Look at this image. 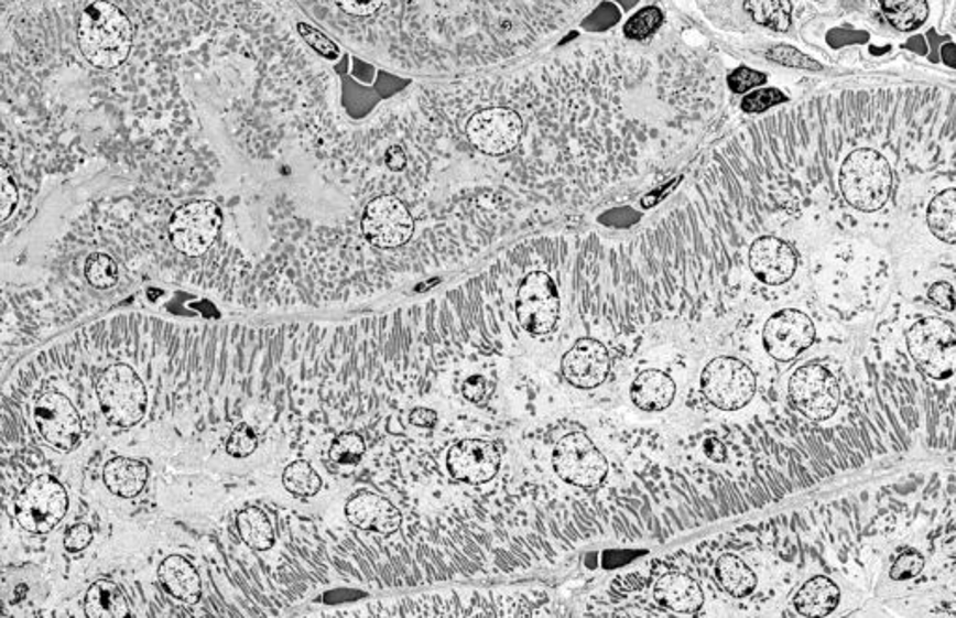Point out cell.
Wrapping results in <instances>:
<instances>
[{
	"mask_svg": "<svg viewBox=\"0 0 956 618\" xmlns=\"http://www.w3.org/2000/svg\"><path fill=\"white\" fill-rule=\"evenodd\" d=\"M74 34L83 61L112 72L131 55L135 23L117 0H86L75 18Z\"/></svg>",
	"mask_w": 956,
	"mask_h": 618,
	"instance_id": "cell-1",
	"label": "cell"
},
{
	"mask_svg": "<svg viewBox=\"0 0 956 618\" xmlns=\"http://www.w3.org/2000/svg\"><path fill=\"white\" fill-rule=\"evenodd\" d=\"M839 184L846 203L863 214H874L888 204L893 172L882 153L859 148L840 166Z\"/></svg>",
	"mask_w": 956,
	"mask_h": 618,
	"instance_id": "cell-2",
	"label": "cell"
},
{
	"mask_svg": "<svg viewBox=\"0 0 956 618\" xmlns=\"http://www.w3.org/2000/svg\"><path fill=\"white\" fill-rule=\"evenodd\" d=\"M96 394L105 419L120 429H133L146 413V387L129 365L105 368L96 380Z\"/></svg>",
	"mask_w": 956,
	"mask_h": 618,
	"instance_id": "cell-3",
	"label": "cell"
},
{
	"mask_svg": "<svg viewBox=\"0 0 956 618\" xmlns=\"http://www.w3.org/2000/svg\"><path fill=\"white\" fill-rule=\"evenodd\" d=\"M910 356L931 380L945 381L956 373V329L947 319L923 318L906 330Z\"/></svg>",
	"mask_w": 956,
	"mask_h": 618,
	"instance_id": "cell-4",
	"label": "cell"
},
{
	"mask_svg": "<svg viewBox=\"0 0 956 618\" xmlns=\"http://www.w3.org/2000/svg\"><path fill=\"white\" fill-rule=\"evenodd\" d=\"M700 391L717 410H742L754 399L757 376L736 357H716L700 373Z\"/></svg>",
	"mask_w": 956,
	"mask_h": 618,
	"instance_id": "cell-5",
	"label": "cell"
},
{
	"mask_svg": "<svg viewBox=\"0 0 956 618\" xmlns=\"http://www.w3.org/2000/svg\"><path fill=\"white\" fill-rule=\"evenodd\" d=\"M552 464L561 480L583 490L600 488L609 471L606 456L583 432H572L558 440L553 448Z\"/></svg>",
	"mask_w": 956,
	"mask_h": 618,
	"instance_id": "cell-6",
	"label": "cell"
},
{
	"mask_svg": "<svg viewBox=\"0 0 956 618\" xmlns=\"http://www.w3.org/2000/svg\"><path fill=\"white\" fill-rule=\"evenodd\" d=\"M789 400L794 410L813 423H824L839 410V383L822 362H807L792 373Z\"/></svg>",
	"mask_w": 956,
	"mask_h": 618,
	"instance_id": "cell-7",
	"label": "cell"
},
{
	"mask_svg": "<svg viewBox=\"0 0 956 618\" xmlns=\"http://www.w3.org/2000/svg\"><path fill=\"white\" fill-rule=\"evenodd\" d=\"M68 505L66 488L56 478L40 475L19 494L15 518L29 533H51L64 520Z\"/></svg>",
	"mask_w": 956,
	"mask_h": 618,
	"instance_id": "cell-8",
	"label": "cell"
},
{
	"mask_svg": "<svg viewBox=\"0 0 956 618\" xmlns=\"http://www.w3.org/2000/svg\"><path fill=\"white\" fill-rule=\"evenodd\" d=\"M561 316L557 284L546 271H533L521 281L515 295V318L529 335L542 337L555 329Z\"/></svg>",
	"mask_w": 956,
	"mask_h": 618,
	"instance_id": "cell-9",
	"label": "cell"
},
{
	"mask_svg": "<svg viewBox=\"0 0 956 618\" xmlns=\"http://www.w3.org/2000/svg\"><path fill=\"white\" fill-rule=\"evenodd\" d=\"M222 214L211 200L185 204L172 215L169 225L171 243L185 257H200L214 246L221 232Z\"/></svg>",
	"mask_w": 956,
	"mask_h": 618,
	"instance_id": "cell-10",
	"label": "cell"
},
{
	"mask_svg": "<svg viewBox=\"0 0 956 618\" xmlns=\"http://www.w3.org/2000/svg\"><path fill=\"white\" fill-rule=\"evenodd\" d=\"M361 230L368 243L380 249H396L410 241L415 232V220L400 198L383 195L368 203Z\"/></svg>",
	"mask_w": 956,
	"mask_h": 618,
	"instance_id": "cell-11",
	"label": "cell"
},
{
	"mask_svg": "<svg viewBox=\"0 0 956 618\" xmlns=\"http://www.w3.org/2000/svg\"><path fill=\"white\" fill-rule=\"evenodd\" d=\"M34 423L47 445L72 453L79 445L83 421L72 400L62 392H45L34 405Z\"/></svg>",
	"mask_w": 956,
	"mask_h": 618,
	"instance_id": "cell-12",
	"label": "cell"
},
{
	"mask_svg": "<svg viewBox=\"0 0 956 618\" xmlns=\"http://www.w3.org/2000/svg\"><path fill=\"white\" fill-rule=\"evenodd\" d=\"M813 319L802 311L785 308L768 318L762 329V344L768 356L779 362H791L815 344Z\"/></svg>",
	"mask_w": 956,
	"mask_h": 618,
	"instance_id": "cell-13",
	"label": "cell"
},
{
	"mask_svg": "<svg viewBox=\"0 0 956 618\" xmlns=\"http://www.w3.org/2000/svg\"><path fill=\"white\" fill-rule=\"evenodd\" d=\"M467 137L472 147L486 155H503L514 150L523 133V122L515 110L491 107L478 110L467 122Z\"/></svg>",
	"mask_w": 956,
	"mask_h": 618,
	"instance_id": "cell-14",
	"label": "cell"
},
{
	"mask_svg": "<svg viewBox=\"0 0 956 618\" xmlns=\"http://www.w3.org/2000/svg\"><path fill=\"white\" fill-rule=\"evenodd\" d=\"M503 464L501 451L485 440H461L447 454V469L458 483H490Z\"/></svg>",
	"mask_w": 956,
	"mask_h": 618,
	"instance_id": "cell-15",
	"label": "cell"
},
{
	"mask_svg": "<svg viewBox=\"0 0 956 618\" xmlns=\"http://www.w3.org/2000/svg\"><path fill=\"white\" fill-rule=\"evenodd\" d=\"M611 370V357L606 346L595 338H579L561 359L564 380L576 389H596L606 383Z\"/></svg>",
	"mask_w": 956,
	"mask_h": 618,
	"instance_id": "cell-16",
	"label": "cell"
},
{
	"mask_svg": "<svg viewBox=\"0 0 956 618\" xmlns=\"http://www.w3.org/2000/svg\"><path fill=\"white\" fill-rule=\"evenodd\" d=\"M749 268L762 284L781 286L796 273V251L783 239L762 236L749 249Z\"/></svg>",
	"mask_w": 956,
	"mask_h": 618,
	"instance_id": "cell-17",
	"label": "cell"
},
{
	"mask_svg": "<svg viewBox=\"0 0 956 618\" xmlns=\"http://www.w3.org/2000/svg\"><path fill=\"white\" fill-rule=\"evenodd\" d=\"M346 518L351 525L368 533L394 534L402 525V514L385 497L361 491L346 502Z\"/></svg>",
	"mask_w": 956,
	"mask_h": 618,
	"instance_id": "cell-18",
	"label": "cell"
},
{
	"mask_svg": "<svg viewBox=\"0 0 956 618\" xmlns=\"http://www.w3.org/2000/svg\"><path fill=\"white\" fill-rule=\"evenodd\" d=\"M654 600L671 612L695 615L705 604V593L699 583L681 572H671L654 585Z\"/></svg>",
	"mask_w": 956,
	"mask_h": 618,
	"instance_id": "cell-19",
	"label": "cell"
},
{
	"mask_svg": "<svg viewBox=\"0 0 956 618\" xmlns=\"http://www.w3.org/2000/svg\"><path fill=\"white\" fill-rule=\"evenodd\" d=\"M676 397V383L662 370H643L630 387V399L639 410L658 413L667 410Z\"/></svg>",
	"mask_w": 956,
	"mask_h": 618,
	"instance_id": "cell-20",
	"label": "cell"
},
{
	"mask_svg": "<svg viewBox=\"0 0 956 618\" xmlns=\"http://www.w3.org/2000/svg\"><path fill=\"white\" fill-rule=\"evenodd\" d=\"M792 606L802 617H828L840 606V587L829 577H811L792 596Z\"/></svg>",
	"mask_w": 956,
	"mask_h": 618,
	"instance_id": "cell-21",
	"label": "cell"
},
{
	"mask_svg": "<svg viewBox=\"0 0 956 618\" xmlns=\"http://www.w3.org/2000/svg\"><path fill=\"white\" fill-rule=\"evenodd\" d=\"M157 577L166 593L184 604H197L203 596V582L197 570L182 555L166 557L160 564Z\"/></svg>",
	"mask_w": 956,
	"mask_h": 618,
	"instance_id": "cell-22",
	"label": "cell"
},
{
	"mask_svg": "<svg viewBox=\"0 0 956 618\" xmlns=\"http://www.w3.org/2000/svg\"><path fill=\"white\" fill-rule=\"evenodd\" d=\"M148 477L150 471L141 459L120 456V458L109 459L104 467V483L107 490L122 499H133L142 494L146 488Z\"/></svg>",
	"mask_w": 956,
	"mask_h": 618,
	"instance_id": "cell-23",
	"label": "cell"
},
{
	"mask_svg": "<svg viewBox=\"0 0 956 618\" xmlns=\"http://www.w3.org/2000/svg\"><path fill=\"white\" fill-rule=\"evenodd\" d=\"M714 572H716L719 587L724 588L725 593L730 594L732 598H748L749 594L754 593L757 583H759L753 570L749 568L742 559L730 555V553L717 559Z\"/></svg>",
	"mask_w": 956,
	"mask_h": 618,
	"instance_id": "cell-24",
	"label": "cell"
},
{
	"mask_svg": "<svg viewBox=\"0 0 956 618\" xmlns=\"http://www.w3.org/2000/svg\"><path fill=\"white\" fill-rule=\"evenodd\" d=\"M85 612L90 618L129 617L128 600L118 585L101 579L86 590Z\"/></svg>",
	"mask_w": 956,
	"mask_h": 618,
	"instance_id": "cell-25",
	"label": "cell"
},
{
	"mask_svg": "<svg viewBox=\"0 0 956 618\" xmlns=\"http://www.w3.org/2000/svg\"><path fill=\"white\" fill-rule=\"evenodd\" d=\"M926 225L939 241L956 243V189H945L932 198L926 209Z\"/></svg>",
	"mask_w": 956,
	"mask_h": 618,
	"instance_id": "cell-26",
	"label": "cell"
},
{
	"mask_svg": "<svg viewBox=\"0 0 956 618\" xmlns=\"http://www.w3.org/2000/svg\"><path fill=\"white\" fill-rule=\"evenodd\" d=\"M889 25L899 32H914L925 25L931 8L926 0H878Z\"/></svg>",
	"mask_w": 956,
	"mask_h": 618,
	"instance_id": "cell-27",
	"label": "cell"
},
{
	"mask_svg": "<svg viewBox=\"0 0 956 618\" xmlns=\"http://www.w3.org/2000/svg\"><path fill=\"white\" fill-rule=\"evenodd\" d=\"M236 525H238L239 536L251 550L268 551L275 544L270 518L257 507L241 510L236 518Z\"/></svg>",
	"mask_w": 956,
	"mask_h": 618,
	"instance_id": "cell-28",
	"label": "cell"
},
{
	"mask_svg": "<svg viewBox=\"0 0 956 618\" xmlns=\"http://www.w3.org/2000/svg\"><path fill=\"white\" fill-rule=\"evenodd\" d=\"M743 10L754 23L775 32H786L792 26L791 0H746Z\"/></svg>",
	"mask_w": 956,
	"mask_h": 618,
	"instance_id": "cell-29",
	"label": "cell"
},
{
	"mask_svg": "<svg viewBox=\"0 0 956 618\" xmlns=\"http://www.w3.org/2000/svg\"><path fill=\"white\" fill-rule=\"evenodd\" d=\"M926 570V555L917 545H897L895 555L888 564L889 582L912 583Z\"/></svg>",
	"mask_w": 956,
	"mask_h": 618,
	"instance_id": "cell-30",
	"label": "cell"
},
{
	"mask_svg": "<svg viewBox=\"0 0 956 618\" xmlns=\"http://www.w3.org/2000/svg\"><path fill=\"white\" fill-rule=\"evenodd\" d=\"M282 484L295 497H314L322 490V478L305 459L292 462L282 471Z\"/></svg>",
	"mask_w": 956,
	"mask_h": 618,
	"instance_id": "cell-31",
	"label": "cell"
},
{
	"mask_svg": "<svg viewBox=\"0 0 956 618\" xmlns=\"http://www.w3.org/2000/svg\"><path fill=\"white\" fill-rule=\"evenodd\" d=\"M85 277L86 281L90 282L94 289L109 290L112 286H117L118 279H120V270H118V263L109 254L94 252V254L86 258Z\"/></svg>",
	"mask_w": 956,
	"mask_h": 618,
	"instance_id": "cell-32",
	"label": "cell"
},
{
	"mask_svg": "<svg viewBox=\"0 0 956 618\" xmlns=\"http://www.w3.org/2000/svg\"><path fill=\"white\" fill-rule=\"evenodd\" d=\"M663 25V12L658 7H647L626 21L622 32L632 42H644L654 36Z\"/></svg>",
	"mask_w": 956,
	"mask_h": 618,
	"instance_id": "cell-33",
	"label": "cell"
},
{
	"mask_svg": "<svg viewBox=\"0 0 956 618\" xmlns=\"http://www.w3.org/2000/svg\"><path fill=\"white\" fill-rule=\"evenodd\" d=\"M367 453L362 435L357 432H344L333 440L329 458L340 466H357Z\"/></svg>",
	"mask_w": 956,
	"mask_h": 618,
	"instance_id": "cell-34",
	"label": "cell"
},
{
	"mask_svg": "<svg viewBox=\"0 0 956 618\" xmlns=\"http://www.w3.org/2000/svg\"><path fill=\"white\" fill-rule=\"evenodd\" d=\"M297 32L303 42L307 43L308 47L318 53L325 61H338L343 56V51L338 47V43L327 36L325 32L318 31L316 26L311 25L307 21H297Z\"/></svg>",
	"mask_w": 956,
	"mask_h": 618,
	"instance_id": "cell-35",
	"label": "cell"
},
{
	"mask_svg": "<svg viewBox=\"0 0 956 618\" xmlns=\"http://www.w3.org/2000/svg\"><path fill=\"white\" fill-rule=\"evenodd\" d=\"M767 58L770 62H775L779 66L785 68L805 69V72H822V64L805 55L802 51L792 47V45H775L772 50L767 51Z\"/></svg>",
	"mask_w": 956,
	"mask_h": 618,
	"instance_id": "cell-36",
	"label": "cell"
},
{
	"mask_svg": "<svg viewBox=\"0 0 956 618\" xmlns=\"http://www.w3.org/2000/svg\"><path fill=\"white\" fill-rule=\"evenodd\" d=\"M789 98L778 88H760L753 93L746 94L742 99V110L748 115H759L764 110L772 109L775 105L786 104Z\"/></svg>",
	"mask_w": 956,
	"mask_h": 618,
	"instance_id": "cell-37",
	"label": "cell"
},
{
	"mask_svg": "<svg viewBox=\"0 0 956 618\" xmlns=\"http://www.w3.org/2000/svg\"><path fill=\"white\" fill-rule=\"evenodd\" d=\"M258 447V437L254 430L247 423H241L232 430V434L227 440V454L232 458H247L251 456Z\"/></svg>",
	"mask_w": 956,
	"mask_h": 618,
	"instance_id": "cell-38",
	"label": "cell"
},
{
	"mask_svg": "<svg viewBox=\"0 0 956 618\" xmlns=\"http://www.w3.org/2000/svg\"><path fill=\"white\" fill-rule=\"evenodd\" d=\"M767 80V74L748 68V66H740V68L730 72L729 77H727V85L735 94H749L754 88L764 85Z\"/></svg>",
	"mask_w": 956,
	"mask_h": 618,
	"instance_id": "cell-39",
	"label": "cell"
},
{
	"mask_svg": "<svg viewBox=\"0 0 956 618\" xmlns=\"http://www.w3.org/2000/svg\"><path fill=\"white\" fill-rule=\"evenodd\" d=\"M461 394H464V399H466L467 402H471V404H488L491 394H493V381L488 380V378L482 376V373L469 376V378L464 381V386H461Z\"/></svg>",
	"mask_w": 956,
	"mask_h": 618,
	"instance_id": "cell-40",
	"label": "cell"
},
{
	"mask_svg": "<svg viewBox=\"0 0 956 618\" xmlns=\"http://www.w3.org/2000/svg\"><path fill=\"white\" fill-rule=\"evenodd\" d=\"M18 200V187L13 184L7 166H2L0 169V220L10 219V215L15 212Z\"/></svg>",
	"mask_w": 956,
	"mask_h": 618,
	"instance_id": "cell-41",
	"label": "cell"
},
{
	"mask_svg": "<svg viewBox=\"0 0 956 618\" xmlns=\"http://www.w3.org/2000/svg\"><path fill=\"white\" fill-rule=\"evenodd\" d=\"M93 529L86 525V523H77V525L69 527L66 534H64V547L69 553H79V551H85L88 545L93 544Z\"/></svg>",
	"mask_w": 956,
	"mask_h": 618,
	"instance_id": "cell-42",
	"label": "cell"
},
{
	"mask_svg": "<svg viewBox=\"0 0 956 618\" xmlns=\"http://www.w3.org/2000/svg\"><path fill=\"white\" fill-rule=\"evenodd\" d=\"M926 297H928L932 305L938 306V308H944V311H949V313L955 311V289L950 286L949 282H934L928 292H926Z\"/></svg>",
	"mask_w": 956,
	"mask_h": 618,
	"instance_id": "cell-43",
	"label": "cell"
},
{
	"mask_svg": "<svg viewBox=\"0 0 956 618\" xmlns=\"http://www.w3.org/2000/svg\"><path fill=\"white\" fill-rule=\"evenodd\" d=\"M703 453L714 464H725L727 458H729L727 445L719 437H714V435L706 437L705 443H703Z\"/></svg>",
	"mask_w": 956,
	"mask_h": 618,
	"instance_id": "cell-44",
	"label": "cell"
},
{
	"mask_svg": "<svg viewBox=\"0 0 956 618\" xmlns=\"http://www.w3.org/2000/svg\"><path fill=\"white\" fill-rule=\"evenodd\" d=\"M437 421L439 419H437L436 411L430 410V408H415L410 413V423L417 429H436Z\"/></svg>",
	"mask_w": 956,
	"mask_h": 618,
	"instance_id": "cell-45",
	"label": "cell"
},
{
	"mask_svg": "<svg viewBox=\"0 0 956 618\" xmlns=\"http://www.w3.org/2000/svg\"><path fill=\"white\" fill-rule=\"evenodd\" d=\"M385 163L391 171L400 172L404 171L405 163H408V155H405L404 150L400 147H391L387 150L385 153Z\"/></svg>",
	"mask_w": 956,
	"mask_h": 618,
	"instance_id": "cell-46",
	"label": "cell"
},
{
	"mask_svg": "<svg viewBox=\"0 0 956 618\" xmlns=\"http://www.w3.org/2000/svg\"><path fill=\"white\" fill-rule=\"evenodd\" d=\"M682 178H675L667 187H663V189L658 191V193H652V195L644 196L643 206L644 208H649V206H654V204L660 203L663 196H667L669 191L675 189L676 185L681 184Z\"/></svg>",
	"mask_w": 956,
	"mask_h": 618,
	"instance_id": "cell-47",
	"label": "cell"
}]
</instances>
